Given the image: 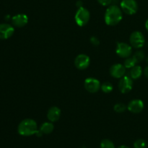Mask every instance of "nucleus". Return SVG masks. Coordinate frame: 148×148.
Instances as JSON below:
<instances>
[{
    "label": "nucleus",
    "instance_id": "nucleus-13",
    "mask_svg": "<svg viewBox=\"0 0 148 148\" xmlns=\"http://www.w3.org/2000/svg\"><path fill=\"white\" fill-rule=\"evenodd\" d=\"M13 25L17 27H23L28 23V17L25 14H18L12 18Z\"/></svg>",
    "mask_w": 148,
    "mask_h": 148
},
{
    "label": "nucleus",
    "instance_id": "nucleus-19",
    "mask_svg": "<svg viewBox=\"0 0 148 148\" xmlns=\"http://www.w3.org/2000/svg\"><path fill=\"white\" fill-rule=\"evenodd\" d=\"M145 56V53L143 51H137L134 54L133 58H134L137 63H140V62H143L144 60Z\"/></svg>",
    "mask_w": 148,
    "mask_h": 148
},
{
    "label": "nucleus",
    "instance_id": "nucleus-6",
    "mask_svg": "<svg viewBox=\"0 0 148 148\" xmlns=\"http://www.w3.org/2000/svg\"><path fill=\"white\" fill-rule=\"evenodd\" d=\"M116 53L119 57L127 59V58L131 56L132 53V49L130 45L124 43V42H121V43H117Z\"/></svg>",
    "mask_w": 148,
    "mask_h": 148
},
{
    "label": "nucleus",
    "instance_id": "nucleus-22",
    "mask_svg": "<svg viewBox=\"0 0 148 148\" xmlns=\"http://www.w3.org/2000/svg\"><path fill=\"white\" fill-rule=\"evenodd\" d=\"M134 148H146L147 147V143L145 140L143 139H138L134 143Z\"/></svg>",
    "mask_w": 148,
    "mask_h": 148
},
{
    "label": "nucleus",
    "instance_id": "nucleus-8",
    "mask_svg": "<svg viewBox=\"0 0 148 148\" xmlns=\"http://www.w3.org/2000/svg\"><path fill=\"white\" fill-rule=\"evenodd\" d=\"M90 64V59L89 56L84 53H81L76 56L75 59V66L79 70L86 69Z\"/></svg>",
    "mask_w": 148,
    "mask_h": 148
},
{
    "label": "nucleus",
    "instance_id": "nucleus-7",
    "mask_svg": "<svg viewBox=\"0 0 148 148\" xmlns=\"http://www.w3.org/2000/svg\"><path fill=\"white\" fill-rule=\"evenodd\" d=\"M85 90L90 93H95L101 89V82L99 80L93 77L87 78L84 82Z\"/></svg>",
    "mask_w": 148,
    "mask_h": 148
},
{
    "label": "nucleus",
    "instance_id": "nucleus-18",
    "mask_svg": "<svg viewBox=\"0 0 148 148\" xmlns=\"http://www.w3.org/2000/svg\"><path fill=\"white\" fill-rule=\"evenodd\" d=\"M136 64H137V62H136V61L134 60V59L132 57H128L126 59L125 62H124V66H125L126 69H131V68H132L133 66H134L136 65Z\"/></svg>",
    "mask_w": 148,
    "mask_h": 148
},
{
    "label": "nucleus",
    "instance_id": "nucleus-20",
    "mask_svg": "<svg viewBox=\"0 0 148 148\" xmlns=\"http://www.w3.org/2000/svg\"><path fill=\"white\" fill-rule=\"evenodd\" d=\"M101 148H115V145L111 140L104 139L101 143Z\"/></svg>",
    "mask_w": 148,
    "mask_h": 148
},
{
    "label": "nucleus",
    "instance_id": "nucleus-10",
    "mask_svg": "<svg viewBox=\"0 0 148 148\" xmlns=\"http://www.w3.org/2000/svg\"><path fill=\"white\" fill-rule=\"evenodd\" d=\"M14 33V28L8 23L0 24V39L6 40L12 36Z\"/></svg>",
    "mask_w": 148,
    "mask_h": 148
},
{
    "label": "nucleus",
    "instance_id": "nucleus-24",
    "mask_svg": "<svg viewBox=\"0 0 148 148\" xmlns=\"http://www.w3.org/2000/svg\"><path fill=\"white\" fill-rule=\"evenodd\" d=\"M98 1L102 6H110L112 4V0H98Z\"/></svg>",
    "mask_w": 148,
    "mask_h": 148
},
{
    "label": "nucleus",
    "instance_id": "nucleus-28",
    "mask_svg": "<svg viewBox=\"0 0 148 148\" xmlns=\"http://www.w3.org/2000/svg\"><path fill=\"white\" fill-rule=\"evenodd\" d=\"M118 1H119V0H112V4H116V5Z\"/></svg>",
    "mask_w": 148,
    "mask_h": 148
},
{
    "label": "nucleus",
    "instance_id": "nucleus-29",
    "mask_svg": "<svg viewBox=\"0 0 148 148\" xmlns=\"http://www.w3.org/2000/svg\"><path fill=\"white\" fill-rule=\"evenodd\" d=\"M118 148H130V147H129L128 146H126V145H121V146H119Z\"/></svg>",
    "mask_w": 148,
    "mask_h": 148
},
{
    "label": "nucleus",
    "instance_id": "nucleus-5",
    "mask_svg": "<svg viewBox=\"0 0 148 148\" xmlns=\"http://www.w3.org/2000/svg\"><path fill=\"white\" fill-rule=\"evenodd\" d=\"M130 42L132 47L135 48V49H140L144 46L145 39L144 35L141 32L134 31L130 35Z\"/></svg>",
    "mask_w": 148,
    "mask_h": 148
},
{
    "label": "nucleus",
    "instance_id": "nucleus-12",
    "mask_svg": "<svg viewBox=\"0 0 148 148\" xmlns=\"http://www.w3.org/2000/svg\"><path fill=\"white\" fill-rule=\"evenodd\" d=\"M144 103L142 100L134 99L130 101L127 106V109L133 114H139L144 109Z\"/></svg>",
    "mask_w": 148,
    "mask_h": 148
},
{
    "label": "nucleus",
    "instance_id": "nucleus-27",
    "mask_svg": "<svg viewBox=\"0 0 148 148\" xmlns=\"http://www.w3.org/2000/svg\"><path fill=\"white\" fill-rule=\"evenodd\" d=\"M145 28L148 32V19L147 20H146V22H145Z\"/></svg>",
    "mask_w": 148,
    "mask_h": 148
},
{
    "label": "nucleus",
    "instance_id": "nucleus-17",
    "mask_svg": "<svg viewBox=\"0 0 148 148\" xmlns=\"http://www.w3.org/2000/svg\"><path fill=\"white\" fill-rule=\"evenodd\" d=\"M101 90L103 91L105 93H109L111 92L114 90V86H113L112 84L109 82H106L104 83H103L101 86Z\"/></svg>",
    "mask_w": 148,
    "mask_h": 148
},
{
    "label": "nucleus",
    "instance_id": "nucleus-9",
    "mask_svg": "<svg viewBox=\"0 0 148 148\" xmlns=\"http://www.w3.org/2000/svg\"><path fill=\"white\" fill-rule=\"evenodd\" d=\"M133 88V81L130 77L124 76L119 82V90L121 93H127Z\"/></svg>",
    "mask_w": 148,
    "mask_h": 148
},
{
    "label": "nucleus",
    "instance_id": "nucleus-3",
    "mask_svg": "<svg viewBox=\"0 0 148 148\" xmlns=\"http://www.w3.org/2000/svg\"><path fill=\"white\" fill-rule=\"evenodd\" d=\"M90 18V14L86 8L83 7L78 8L75 16V22L78 26L83 27L86 25L89 22Z\"/></svg>",
    "mask_w": 148,
    "mask_h": 148
},
{
    "label": "nucleus",
    "instance_id": "nucleus-21",
    "mask_svg": "<svg viewBox=\"0 0 148 148\" xmlns=\"http://www.w3.org/2000/svg\"><path fill=\"white\" fill-rule=\"evenodd\" d=\"M127 106L125 104L122 103H116L114 107V109L116 112L117 113H123L127 110Z\"/></svg>",
    "mask_w": 148,
    "mask_h": 148
},
{
    "label": "nucleus",
    "instance_id": "nucleus-16",
    "mask_svg": "<svg viewBox=\"0 0 148 148\" xmlns=\"http://www.w3.org/2000/svg\"><path fill=\"white\" fill-rule=\"evenodd\" d=\"M130 77L132 79H137L143 75V69L140 66H134L130 69Z\"/></svg>",
    "mask_w": 148,
    "mask_h": 148
},
{
    "label": "nucleus",
    "instance_id": "nucleus-11",
    "mask_svg": "<svg viewBox=\"0 0 148 148\" xmlns=\"http://www.w3.org/2000/svg\"><path fill=\"white\" fill-rule=\"evenodd\" d=\"M126 67L121 64H115L110 68V74L114 78L121 79L125 76Z\"/></svg>",
    "mask_w": 148,
    "mask_h": 148
},
{
    "label": "nucleus",
    "instance_id": "nucleus-2",
    "mask_svg": "<svg viewBox=\"0 0 148 148\" xmlns=\"http://www.w3.org/2000/svg\"><path fill=\"white\" fill-rule=\"evenodd\" d=\"M38 131V124L35 120L32 119H25L19 124L17 132L19 134L24 137H29L36 134Z\"/></svg>",
    "mask_w": 148,
    "mask_h": 148
},
{
    "label": "nucleus",
    "instance_id": "nucleus-14",
    "mask_svg": "<svg viewBox=\"0 0 148 148\" xmlns=\"http://www.w3.org/2000/svg\"><path fill=\"white\" fill-rule=\"evenodd\" d=\"M61 111L60 108L56 106H53L49 109L47 112V118L51 122H56L60 119L61 117Z\"/></svg>",
    "mask_w": 148,
    "mask_h": 148
},
{
    "label": "nucleus",
    "instance_id": "nucleus-26",
    "mask_svg": "<svg viewBox=\"0 0 148 148\" xmlns=\"http://www.w3.org/2000/svg\"><path fill=\"white\" fill-rule=\"evenodd\" d=\"M77 6L78 8L79 7H82V2L81 1H79L77 3Z\"/></svg>",
    "mask_w": 148,
    "mask_h": 148
},
{
    "label": "nucleus",
    "instance_id": "nucleus-4",
    "mask_svg": "<svg viewBox=\"0 0 148 148\" xmlns=\"http://www.w3.org/2000/svg\"><path fill=\"white\" fill-rule=\"evenodd\" d=\"M120 5L121 10L129 15L134 14L138 10V4L135 0H122Z\"/></svg>",
    "mask_w": 148,
    "mask_h": 148
},
{
    "label": "nucleus",
    "instance_id": "nucleus-23",
    "mask_svg": "<svg viewBox=\"0 0 148 148\" xmlns=\"http://www.w3.org/2000/svg\"><path fill=\"white\" fill-rule=\"evenodd\" d=\"M90 40V43H92L94 46H99L100 44L99 39H98L97 37H95V36H92V37H91Z\"/></svg>",
    "mask_w": 148,
    "mask_h": 148
},
{
    "label": "nucleus",
    "instance_id": "nucleus-25",
    "mask_svg": "<svg viewBox=\"0 0 148 148\" xmlns=\"http://www.w3.org/2000/svg\"><path fill=\"white\" fill-rule=\"evenodd\" d=\"M144 75H145V76L146 77H147V79H148V66H146V67L145 68V69H144Z\"/></svg>",
    "mask_w": 148,
    "mask_h": 148
},
{
    "label": "nucleus",
    "instance_id": "nucleus-1",
    "mask_svg": "<svg viewBox=\"0 0 148 148\" xmlns=\"http://www.w3.org/2000/svg\"><path fill=\"white\" fill-rule=\"evenodd\" d=\"M104 20L108 25L114 26L122 20V10L116 4L110 5L105 12Z\"/></svg>",
    "mask_w": 148,
    "mask_h": 148
},
{
    "label": "nucleus",
    "instance_id": "nucleus-15",
    "mask_svg": "<svg viewBox=\"0 0 148 148\" xmlns=\"http://www.w3.org/2000/svg\"><path fill=\"white\" fill-rule=\"evenodd\" d=\"M54 126H53V122H44L41 124L40 127V132L43 134H51L53 131Z\"/></svg>",
    "mask_w": 148,
    "mask_h": 148
}]
</instances>
